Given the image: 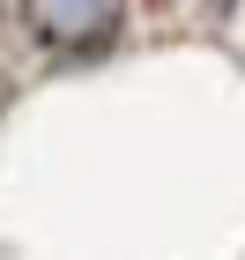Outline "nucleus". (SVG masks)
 <instances>
[{
  "instance_id": "f257e3e1",
  "label": "nucleus",
  "mask_w": 245,
  "mask_h": 260,
  "mask_svg": "<svg viewBox=\"0 0 245 260\" xmlns=\"http://www.w3.org/2000/svg\"><path fill=\"white\" fill-rule=\"evenodd\" d=\"M126 0H22V22L38 30L45 45H60V52H89L119 30Z\"/></svg>"
}]
</instances>
